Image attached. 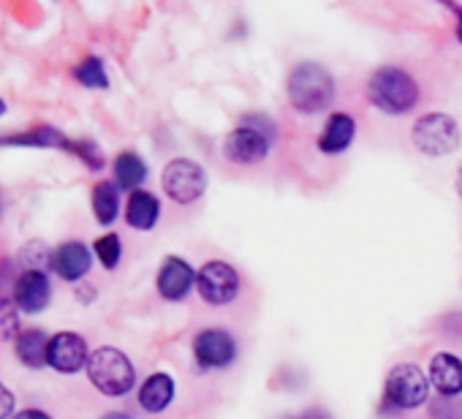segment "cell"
<instances>
[{
    "mask_svg": "<svg viewBox=\"0 0 462 419\" xmlns=\"http://www.w3.org/2000/svg\"><path fill=\"white\" fill-rule=\"evenodd\" d=\"M286 93L297 112L319 115L335 101V77L313 61L297 63L286 77Z\"/></svg>",
    "mask_w": 462,
    "mask_h": 419,
    "instance_id": "1",
    "label": "cell"
},
{
    "mask_svg": "<svg viewBox=\"0 0 462 419\" xmlns=\"http://www.w3.org/2000/svg\"><path fill=\"white\" fill-rule=\"evenodd\" d=\"M367 96L383 115H408L419 104V82L400 66H381L367 79Z\"/></svg>",
    "mask_w": 462,
    "mask_h": 419,
    "instance_id": "2",
    "label": "cell"
},
{
    "mask_svg": "<svg viewBox=\"0 0 462 419\" xmlns=\"http://www.w3.org/2000/svg\"><path fill=\"white\" fill-rule=\"evenodd\" d=\"M88 376L98 392L106 397H123L136 384L134 362L115 346H101L88 359Z\"/></svg>",
    "mask_w": 462,
    "mask_h": 419,
    "instance_id": "3",
    "label": "cell"
},
{
    "mask_svg": "<svg viewBox=\"0 0 462 419\" xmlns=\"http://www.w3.org/2000/svg\"><path fill=\"white\" fill-rule=\"evenodd\" d=\"M267 117H245L237 128H231L223 139V155L231 163H259L270 155L273 147V131L262 126Z\"/></svg>",
    "mask_w": 462,
    "mask_h": 419,
    "instance_id": "4",
    "label": "cell"
},
{
    "mask_svg": "<svg viewBox=\"0 0 462 419\" xmlns=\"http://www.w3.org/2000/svg\"><path fill=\"white\" fill-rule=\"evenodd\" d=\"M413 144L419 153L424 155H448L459 147L462 142V134H459V126L451 115H443V112H430V115H421L413 126V134H411Z\"/></svg>",
    "mask_w": 462,
    "mask_h": 419,
    "instance_id": "5",
    "label": "cell"
},
{
    "mask_svg": "<svg viewBox=\"0 0 462 419\" xmlns=\"http://www.w3.org/2000/svg\"><path fill=\"white\" fill-rule=\"evenodd\" d=\"M430 378L427 373L413 365V362H400L389 370L386 376V400L394 405V408H402V411H411V408H419L427 403L430 397Z\"/></svg>",
    "mask_w": 462,
    "mask_h": 419,
    "instance_id": "6",
    "label": "cell"
},
{
    "mask_svg": "<svg viewBox=\"0 0 462 419\" xmlns=\"http://www.w3.org/2000/svg\"><path fill=\"white\" fill-rule=\"evenodd\" d=\"M163 191L177 204H193L207 191V172L190 158H174L163 166Z\"/></svg>",
    "mask_w": 462,
    "mask_h": 419,
    "instance_id": "7",
    "label": "cell"
},
{
    "mask_svg": "<svg viewBox=\"0 0 462 419\" xmlns=\"http://www.w3.org/2000/svg\"><path fill=\"white\" fill-rule=\"evenodd\" d=\"M240 273L231 267L228 262L212 259L207 262L199 273H196V289L201 294V300L212 308L235 303L240 294Z\"/></svg>",
    "mask_w": 462,
    "mask_h": 419,
    "instance_id": "8",
    "label": "cell"
},
{
    "mask_svg": "<svg viewBox=\"0 0 462 419\" xmlns=\"http://www.w3.org/2000/svg\"><path fill=\"white\" fill-rule=\"evenodd\" d=\"M193 359L201 370H220L237 359V340L228 330L209 327L193 338Z\"/></svg>",
    "mask_w": 462,
    "mask_h": 419,
    "instance_id": "9",
    "label": "cell"
},
{
    "mask_svg": "<svg viewBox=\"0 0 462 419\" xmlns=\"http://www.w3.org/2000/svg\"><path fill=\"white\" fill-rule=\"evenodd\" d=\"M88 343L82 335L77 332H58L55 338H50L47 346V365L58 373H79L82 368H88Z\"/></svg>",
    "mask_w": 462,
    "mask_h": 419,
    "instance_id": "10",
    "label": "cell"
},
{
    "mask_svg": "<svg viewBox=\"0 0 462 419\" xmlns=\"http://www.w3.org/2000/svg\"><path fill=\"white\" fill-rule=\"evenodd\" d=\"M155 286H158V294L163 300L180 303L196 286V270L185 259H180V256H166L163 265H161V270H158Z\"/></svg>",
    "mask_w": 462,
    "mask_h": 419,
    "instance_id": "11",
    "label": "cell"
},
{
    "mask_svg": "<svg viewBox=\"0 0 462 419\" xmlns=\"http://www.w3.org/2000/svg\"><path fill=\"white\" fill-rule=\"evenodd\" d=\"M50 297H52V286H50V278L42 270H25L17 278L14 303H17L20 311H25V313H42L50 305Z\"/></svg>",
    "mask_w": 462,
    "mask_h": 419,
    "instance_id": "12",
    "label": "cell"
},
{
    "mask_svg": "<svg viewBox=\"0 0 462 419\" xmlns=\"http://www.w3.org/2000/svg\"><path fill=\"white\" fill-rule=\"evenodd\" d=\"M50 267L63 278V281H79L90 273L93 267V256H90V248L85 243H63L60 248L52 251L50 256Z\"/></svg>",
    "mask_w": 462,
    "mask_h": 419,
    "instance_id": "13",
    "label": "cell"
},
{
    "mask_svg": "<svg viewBox=\"0 0 462 419\" xmlns=\"http://www.w3.org/2000/svg\"><path fill=\"white\" fill-rule=\"evenodd\" d=\"M430 384L435 386L438 395L443 397H457L462 392V359L454 354H435L430 359V370H427Z\"/></svg>",
    "mask_w": 462,
    "mask_h": 419,
    "instance_id": "14",
    "label": "cell"
},
{
    "mask_svg": "<svg viewBox=\"0 0 462 419\" xmlns=\"http://www.w3.org/2000/svg\"><path fill=\"white\" fill-rule=\"evenodd\" d=\"M354 136H356V120L346 112H332L319 136V150L327 155H340L351 147Z\"/></svg>",
    "mask_w": 462,
    "mask_h": 419,
    "instance_id": "15",
    "label": "cell"
},
{
    "mask_svg": "<svg viewBox=\"0 0 462 419\" xmlns=\"http://www.w3.org/2000/svg\"><path fill=\"white\" fill-rule=\"evenodd\" d=\"M161 216V201L150 191H134L125 204V224L139 232H150L158 224Z\"/></svg>",
    "mask_w": 462,
    "mask_h": 419,
    "instance_id": "16",
    "label": "cell"
},
{
    "mask_svg": "<svg viewBox=\"0 0 462 419\" xmlns=\"http://www.w3.org/2000/svg\"><path fill=\"white\" fill-rule=\"evenodd\" d=\"M174 400V378L169 373H152L139 386V405L150 414H161Z\"/></svg>",
    "mask_w": 462,
    "mask_h": 419,
    "instance_id": "17",
    "label": "cell"
},
{
    "mask_svg": "<svg viewBox=\"0 0 462 419\" xmlns=\"http://www.w3.org/2000/svg\"><path fill=\"white\" fill-rule=\"evenodd\" d=\"M147 180V163L136 155V153H131V150H125V153H120L117 158H115V182H117V188H125V191H139V185Z\"/></svg>",
    "mask_w": 462,
    "mask_h": 419,
    "instance_id": "18",
    "label": "cell"
},
{
    "mask_svg": "<svg viewBox=\"0 0 462 419\" xmlns=\"http://www.w3.org/2000/svg\"><path fill=\"white\" fill-rule=\"evenodd\" d=\"M47 346H50V340L42 330H28V332H20L14 349H17V357L25 368L39 370L47 365Z\"/></svg>",
    "mask_w": 462,
    "mask_h": 419,
    "instance_id": "19",
    "label": "cell"
},
{
    "mask_svg": "<svg viewBox=\"0 0 462 419\" xmlns=\"http://www.w3.org/2000/svg\"><path fill=\"white\" fill-rule=\"evenodd\" d=\"M0 144H28V147H60V150H69L71 147V139L52 128V126H42V128H31L25 134H17V136H0Z\"/></svg>",
    "mask_w": 462,
    "mask_h": 419,
    "instance_id": "20",
    "label": "cell"
},
{
    "mask_svg": "<svg viewBox=\"0 0 462 419\" xmlns=\"http://www.w3.org/2000/svg\"><path fill=\"white\" fill-rule=\"evenodd\" d=\"M93 213L98 224H112L120 213V196H117V185L101 180L93 185Z\"/></svg>",
    "mask_w": 462,
    "mask_h": 419,
    "instance_id": "21",
    "label": "cell"
},
{
    "mask_svg": "<svg viewBox=\"0 0 462 419\" xmlns=\"http://www.w3.org/2000/svg\"><path fill=\"white\" fill-rule=\"evenodd\" d=\"M74 77H77L85 88H90V90H106V88H109V77H106V69H104V61H101V58H85V61L77 66Z\"/></svg>",
    "mask_w": 462,
    "mask_h": 419,
    "instance_id": "22",
    "label": "cell"
},
{
    "mask_svg": "<svg viewBox=\"0 0 462 419\" xmlns=\"http://www.w3.org/2000/svg\"><path fill=\"white\" fill-rule=\"evenodd\" d=\"M20 338V308L14 300H0V340Z\"/></svg>",
    "mask_w": 462,
    "mask_h": 419,
    "instance_id": "23",
    "label": "cell"
},
{
    "mask_svg": "<svg viewBox=\"0 0 462 419\" xmlns=\"http://www.w3.org/2000/svg\"><path fill=\"white\" fill-rule=\"evenodd\" d=\"M96 256L101 259V265L106 270H115L120 256H123V246H120V237L117 235H104L96 240Z\"/></svg>",
    "mask_w": 462,
    "mask_h": 419,
    "instance_id": "24",
    "label": "cell"
},
{
    "mask_svg": "<svg viewBox=\"0 0 462 419\" xmlns=\"http://www.w3.org/2000/svg\"><path fill=\"white\" fill-rule=\"evenodd\" d=\"M74 155H79L90 169H101L104 166V155H101V150L93 144V142H71V147H69Z\"/></svg>",
    "mask_w": 462,
    "mask_h": 419,
    "instance_id": "25",
    "label": "cell"
},
{
    "mask_svg": "<svg viewBox=\"0 0 462 419\" xmlns=\"http://www.w3.org/2000/svg\"><path fill=\"white\" fill-rule=\"evenodd\" d=\"M14 273H9V265H0V300H14Z\"/></svg>",
    "mask_w": 462,
    "mask_h": 419,
    "instance_id": "26",
    "label": "cell"
},
{
    "mask_svg": "<svg viewBox=\"0 0 462 419\" xmlns=\"http://www.w3.org/2000/svg\"><path fill=\"white\" fill-rule=\"evenodd\" d=\"M14 414V395L0 384V419H9Z\"/></svg>",
    "mask_w": 462,
    "mask_h": 419,
    "instance_id": "27",
    "label": "cell"
},
{
    "mask_svg": "<svg viewBox=\"0 0 462 419\" xmlns=\"http://www.w3.org/2000/svg\"><path fill=\"white\" fill-rule=\"evenodd\" d=\"M14 419H52V416L44 414V411H39V408H25V411L14 414Z\"/></svg>",
    "mask_w": 462,
    "mask_h": 419,
    "instance_id": "28",
    "label": "cell"
},
{
    "mask_svg": "<svg viewBox=\"0 0 462 419\" xmlns=\"http://www.w3.org/2000/svg\"><path fill=\"white\" fill-rule=\"evenodd\" d=\"M294 419H329V414H324V411H305V414H300Z\"/></svg>",
    "mask_w": 462,
    "mask_h": 419,
    "instance_id": "29",
    "label": "cell"
},
{
    "mask_svg": "<svg viewBox=\"0 0 462 419\" xmlns=\"http://www.w3.org/2000/svg\"><path fill=\"white\" fill-rule=\"evenodd\" d=\"M101 419H134V416L125 414V411H109V414H104Z\"/></svg>",
    "mask_w": 462,
    "mask_h": 419,
    "instance_id": "30",
    "label": "cell"
},
{
    "mask_svg": "<svg viewBox=\"0 0 462 419\" xmlns=\"http://www.w3.org/2000/svg\"><path fill=\"white\" fill-rule=\"evenodd\" d=\"M457 39H459V44H462V9L457 12Z\"/></svg>",
    "mask_w": 462,
    "mask_h": 419,
    "instance_id": "31",
    "label": "cell"
},
{
    "mask_svg": "<svg viewBox=\"0 0 462 419\" xmlns=\"http://www.w3.org/2000/svg\"><path fill=\"white\" fill-rule=\"evenodd\" d=\"M457 193H459V199H462V163H459V169H457Z\"/></svg>",
    "mask_w": 462,
    "mask_h": 419,
    "instance_id": "32",
    "label": "cell"
},
{
    "mask_svg": "<svg viewBox=\"0 0 462 419\" xmlns=\"http://www.w3.org/2000/svg\"><path fill=\"white\" fill-rule=\"evenodd\" d=\"M0 115H6V104H4V98H0Z\"/></svg>",
    "mask_w": 462,
    "mask_h": 419,
    "instance_id": "33",
    "label": "cell"
}]
</instances>
